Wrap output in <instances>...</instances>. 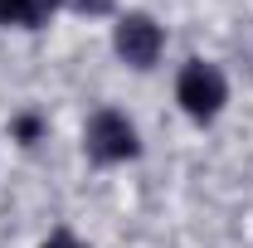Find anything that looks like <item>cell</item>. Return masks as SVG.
<instances>
[{
  "instance_id": "obj_1",
  "label": "cell",
  "mask_w": 253,
  "mask_h": 248,
  "mask_svg": "<svg viewBox=\"0 0 253 248\" xmlns=\"http://www.w3.org/2000/svg\"><path fill=\"white\" fill-rule=\"evenodd\" d=\"M224 97H229V88H224V73L214 68V63L190 59L185 68H180V78H175V102L185 107V117L214 122L219 107H224Z\"/></svg>"
},
{
  "instance_id": "obj_2",
  "label": "cell",
  "mask_w": 253,
  "mask_h": 248,
  "mask_svg": "<svg viewBox=\"0 0 253 248\" xmlns=\"http://www.w3.org/2000/svg\"><path fill=\"white\" fill-rule=\"evenodd\" d=\"M112 49H117V59L131 63V68H151L161 59V49H166V30H161L151 15H141V10H131L117 20V30H112Z\"/></svg>"
},
{
  "instance_id": "obj_3",
  "label": "cell",
  "mask_w": 253,
  "mask_h": 248,
  "mask_svg": "<svg viewBox=\"0 0 253 248\" xmlns=\"http://www.w3.org/2000/svg\"><path fill=\"white\" fill-rule=\"evenodd\" d=\"M136 151H141L136 126L126 122L122 112H112V107L93 112V122H88V156H93V161L112 165V161H131Z\"/></svg>"
},
{
  "instance_id": "obj_4",
  "label": "cell",
  "mask_w": 253,
  "mask_h": 248,
  "mask_svg": "<svg viewBox=\"0 0 253 248\" xmlns=\"http://www.w3.org/2000/svg\"><path fill=\"white\" fill-rule=\"evenodd\" d=\"M59 0H0V25H20V30H39L49 25Z\"/></svg>"
},
{
  "instance_id": "obj_5",
  "label": "cell",
  "mask_w": 253,
  "mask_h": 248,
  "mask_svg": "<svg viewBox=\"0 0 253 248\" xmlns=\"http://www.w3.org/2000/svg\"><path fill=\"white\" fill-rule=\"evenodd\" d=\"M73 10H78V15H107L112 0H73Z\"/></svg>"
},
{
  "instance_id": "obj_6",
  "label": "cell",
  "mask_w": 253,
  "mask_h": 248,
  "mask_svg": "<svg viewBox=\"0 0 253 248\" xmlns=\"http://www.w3.org/2000/svg\"><path fill=\"white\" fill-rule=\"evenodd\" d=\"M15 131H20L25 141H34V136H39L44 126H39V117H20V122H15Z\"/></svg>"
},
{
  "instance_id": "obj_7",
  "label": "cell",
  "mask_w": 253,
  "mask_h": 248,
  "mask_svg": "<svg viewBox=\"0 0 253 248\" xmlns=\"http://www.w3.org/2000/svg\"><path fill=\"white\" fill-rule=\"evenodd\" d=\"M39 248H83V244H73L68 234H59V239H49V244H39Z\"/></svg>"
}]
</instances>
